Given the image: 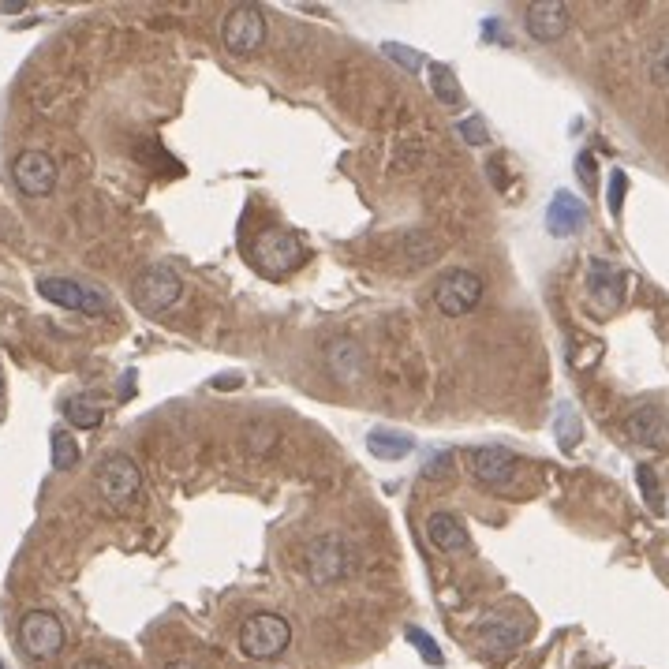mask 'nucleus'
<instances>
[{
    "mask_svg": "<svg viewBox=\"0 0 669 669\" xmlns=\"http://www.w3.org/2000/svg\"><path fill=\"white\" fill-rule=\"evenodd\" d=\"M161 669H199L195 662H187V658H172V662H165Z\"/></svg>",
    "mask_w": 669,
    "mask_h": 669,
    "instance_id": "32",
    "label": "nucleus"
},
{
    "mask_svg": "<svg viewBox=\"0 0 669 669\" xmlns=\"http://www.w3.org/2000/svg\"><path fill=\"white\" fill-rule=\"evenodd\" d=\"M303 569H307V580L314 587H333L348 580L352 569H356V550L352 542L344 539L341 531H322L307 542L303 550Z\"/></svg>",
    "mask_w": 669,
    "mask_h": 669,
    "instance_id": "1",
    "label": "nucleus"
},
{
    "mask_svg": "<svg viewBox=\"0 0 669 669\" xmlns=\"http://www.w3.org/2000/svg\"><path fill=\"white\" fill-rule=\"evenodd\" d=\"M38 292H42V299L57 303V307H64V311H79V314L105 311L101 292L79 285V281H68V277H42V281H38Z\"/></svg>",
    "mask_w": 669,
    "mask_h": 669,
    "instance_id": "10",
    "label": "nucleus"
},
{
    "mask_svg": "<svg viewBox=\"0 0 669 669\" xmlns=\"http://www.w3.org/2000/svg\"><path fill=\"white\" fill-rule=\"evenodd\" d=\"M449 464H453L449 456H438V460H434V464L427 468V475H445V468H449Z\"/></svg>",
    "mask_w": 669,
    "mask_h": 669,
    "instance_id": "31",
    "label": "nucleus"
},
{
    "mask_svg": "<svg viewBox=\"0 0 669 669\" xmlns=\"http://www.w3.org/2000/svg\"><path fill=\"white\" fill-rule=\"evenodd\" d=\"M19 647L30 658H53L64 651V621L53 610H30L19 621Z\"/></svg>",
    "mask_w": 669,
    "mask_h": 669,
    "instance_id": "8",
    "label": "nucleus"
},
{
    "mask_svg": "<svg viewBox=\"0 0 669 669\" xmlns=\"http://www.w3.org/2000/svg\"><path fill=\"white\" fill-rule=\"evenodd\" d=\"M408 640H412L415 647H419V655L427 658L430 666H442V662H445V658H442V651H438V643L430 640V636H423L419 628H408Z\"/></svg>",
    "mask_w": 669,
    "mask_h": 669,
    "instance_id": "25",
    "label": "nucleus"
},
{
    "mask_svg": "<svg viewBox=\"0 0 669 669\" xmlns=\"http://www.w3.org/2000/svg\"><path fill=\"white\" fill-rule=\"evenodd\" d=\"M584 221V202L569 195V191H557L554 202H550V210H546V225L554 236H572L576 228Z\"/></svg>",
    "mask_w": 669,
    "mask_h": 669,
    "instance_id": "16",
    "label": "nucleus"
},
{
    "mask_svg": "<svg viewBox=\"0 0 669 669\" xmlns=\"http://www.w3.org/2000/svg\"><path fill=\"white\" fill-rule=\"evenodd\" d=\"M72 669H109L105 662H98V658H83V662H75Z\"/></svg>",
    "mask_w": 669,
    "mask_h": 669,
    "instance_id": "33",
    "label": "nucleus"
},
{
    "mask_svg": "<svg viewBox=\"0 0 669 669\" xmlns=\"http://www.w3.org/2000/svg\"><path fill=\"white\" fill-rule=\"evenodd\" d=\"M251 258H255V266L266 277H288V273H296L303 266V243H299L296 232H288V228H262L251 243Z\"/></svg>",
    "mask_w": 669,
    "mask_h": 669,
    "instance_id": "3",
    "label": "nucleus"
},
{
    "mask_svg": "<svg viewBox=\"0 0 669 669\" xmlns=\"http://www.w3.org/2000/svg\"><path fill=\"white\" fill-rule=\"evenodd\" d=\"M326 371L337 378V382H356L359 371H363V352H359L356 341H329L326 344Z\"/></svg>",
    "mask_w": 669,
    "mask_h": 669,
    "instance_id": "15",
    "label": "nucleus"
},
{
    "mask_svg": "<svg viewBox=\"0 0 669 669\" xmlns=\"http://www.w3.org/2000/svg\"><path fill=\"white\" fill-rule=\"evenodd\" d=\"M243 438H247V449H251V453H255V456L270 453L273 442H281V434H277V427H273V423H266V419H258V423H251Z\"/></svg>",
    "mask_w": 669,
    "mask_h": 669,
    "instance_id": "22",
    "label": "nucleus"
},
{
    "mask_svg": "<svg viewBox=\"0 0 669 669\" xmlns=\"http://www.w3.org/2000/svg\"><path fill=\"white\" fill-rule=\"evenodd\" d=\"M12 180L27 199H45L57 187V161L45 150H23L12 161Z\"/></svg>",
    "mask_w": 669,
    "mask_h": 669,
    "instance_id": "9",
    "label": "nucleus"
},
{
    "mask_svg": "<svg viewBox=\"0 0 669 669\" xmlns=\"http://www.w3.org/2000/svg\"><path fill=\"white\" fill-rule=\"evenodd\" d=\"M367 445H371V453L378 456V460H400V456L412 453V438H408V434H397V430H371Z\"/></svg>",
    "mask_w": 669,
    "mask_h": 669,
    "instance_id": "19",
    "label": "nucleus"
},
{
    "mask_svg": "<svg viewBox=\"0 0 669 669\" xmlns=\"http://www.w3.org/2000/svg\"><path fill=\"white\" fill-rule=\"evenodd\" d=\"M0 389H4V385H0Z\"/></svg>",
    "mask_w": 669,
    "mask_h": 669,
    "instance_id": "36",
    "label": "nucleus"
},
{
    "mask_svg": "<svg viewBox=\"0 0 669 669\" xmlns=\"http://www.w3.org/2000/svg\"><path fill=\"white\" fill-rule=\"evenodd\" d=\"M221 42L232 57H251L266 45V15L258 4H236L221 23Z\"/></svg>",
    "mask_w": 669,
    "mask_h": 669,
    "instance_id": "5",
    "label": "nucleus"
},
{
    "mask_svg": "<svg viewBox=\"0 0 669 669\" xmlns=\"http://www.w3.org/2000/svg\"><path fill=\"white\" fill-rule=\"evenodd\" d=\"M460 135H464V139H468L471 146L490 143V135H486V128H483V120H479V116H468V120H460Z\"/></svg>",
    "mask_w": 669,
    "mask_h": 669,
    "instance_id": "27",
    "label": "nucleus"
},
{
    "mask_svg": "<svg viewBox=\"0 0 669 669\" xmlns=\"http://www.w3.org/2000/svg\"><path fill=\"white\" fill-rule=\"evenodd\" d=\"M557 434H561V445H565V449H572V445H576V438H580V423H572L569 408H565V412H561V419H557Z\"/></svg>",
    "mask_w": 669,
    "mask_h": 669,
    "instance_id": "28",
    "label": "nucleus"
},
{
    "mask_svg": "<svg viewBox=\"0 0 669 669\" xmlns=\"http://www.w3.org/2000/svg\"><path fill=\"white\" fill-rule=\"evenodd\" d=\"M288 643H292V621L281 617V613H251L240 628V651L243 658H251V662H273V658H281L288 651Z\"/></svg>",
    "mask_w": 669,
    "mask_h": 669,
    "instance_id": "2",
    "label": "nucleus"
},
{
    "mask_svg": "<svg viewBox=\"0 0 669 669\" xmlns=\"http://www.w3.org/2000/svg\"><path fill=\"white\" fill-rule=\"evenodd\" d=\"M651 79L669 86V42H662L655 53H651Z\"/></svg>",
    "mask_w": 669,
    "mask_h": 669,
    "instance_id": "26",
    "label": "nucleus"
},
{
    "mask_svg": "<svg viewBox=\"0 0 669 669\" xmlns=\"http://www.w3.org/2000/svg\"><path fill=\"white\" fill-rule=\"evenodd\" d=\"M527 640V625H520V621H513V617H494V621H486L483 628H479V643H483L486 655H509V651H516L520 643Z\"/></svg>",
    "mask_w": 669,
    "mask_h": 669,
    "instance_id": "13",
    "label": "nucleus"
},
{
    "mask_svg": "<svg viewBox=\"0 0 669 669\" xmlns=\"http://www.w3.org/2000/svg\"><path fill=\"white\" fill-rule=\"evenodd\" d=\"M572 23L569 4L561 0H539V4H527L524 12V30L535 38V42H557Z\"/></svg>",
    "mask_w": 669,
    "mask_h": 669,
    "instance_id": "12",
    "label": "nucleus"
},
{
    "mask_svg": "<svg viewBox=\"0 0 669 669\" xmlns=\"http://www.w3.org/2000/svg\"><path fill=\"white\" fill-rule=\"evenodd\" d=\"M483 277L471 270H449L434 285V303H438V311L445 314V318H464V314H471L479 303H483Z\"/></svg>",
    "mask_w": 669,
    "mask_h": 669,
    "instance_id": "7",
    "label": "nucleus"
},
{
    "mask_svg": "<svg viewBox=\"0 0 669 669\" xmlns=\"http://www.w3.org/2000/svg\"><path fill=\"white\" fill-rule=\"evenodd\" d=\"M427 86H430V94L442 101V105H449V109H456V105L464 101L453 68H445V64H430V68H427Z\"/></svg>",
    "mask_w": 669,
    "mask_h": 669,
    "instance_id": "18",
    "label": "nucleus"
},
{
    "mask_svg": "<svg viewBox=\"0 0 669 669\" xmlns=\"http://www.w3.org/2000/svg\"><path fill=\"white\" fill-rule=\"evenodd\" d=\"M625 187H628L625 172H613V191H610V210H613V214H621V199H625Z\"/></svg>",
    "mask_w": 669,
    "mask_h": 669,
    "instance_id": "30",
    "label": "nucleus"
},
{
    "mask_svg": "<svg viewBox=\"0 0 669 669\" xmlns=\"http://www.w3.org/2000/svg\"><path fill=\"white\" fill-rule=\"evenodd\" d=\"M625 430L632 442L651 445V449H666L669 445V423L658 408H636V412L625 419Z\"/></svg>",
    "mask_w": 669,
    "mask_h": 669,
    "instance_id": "14",
    "label": "nucleus"
},
{
    "mask_svg": "<svg viewBox=\"0 0 669 669\" xmlns=\"http://www.w3.org/2000/svg\"><path fill=\"white\" fill-rule=\"evenodd\" d=\"M385 53L397 60V64H404V72H419V57H415V49H408V45H385Z\"/></svg>",
    "mask_w": 669,
    "mask_h": 669,
    "instance_id": "29",
    "label": "nucleus"
},
{
    "mask_svg": "<svg viewBox=\"0 0 669 669\" xmlns=\"http://www.w3.org/2000/svg\"><path fill=\"white\" fill-rule=\"evenodd\" d=\"M404 251H408V258H412L415 266H423V262H430V258L438 255V243L430 240L427 232H408L404 236Z\"/></svg>",
    "mask_w": 669,
    "mask_h": 669,
    "instance_id": "23",
    "label": "nucleus"
},
{
    "mask_svg": "<svg viewBox=\"0 0 669 669\" xmlns=\"http://www.w3.org/2000/svg\"><path fill=\"white\" fill-rule=\"evenodd\" d=\"M427 539L445 550V554H456V550H464L468 546V531L464 524L456 520L453 513H430L427 516Z\"/></svg>",
    "mask_w": 669,
    "mask_h": 669,
    "instance_id": "17",
    "label": "nucleus"
},
{
    "mask_svg": "<svg viewBox=\"0 0 669 669\" xmlns=\"http://www.w3.org/2000/svg\"><path fill=\"white\" fill-rule=\"evenodd\" d=\"M636 483H640L643 498H647V505H651V513H662V490H658L655 468L640 464V468H636Z\"/></svg>",
    "mask_w": 669,
    "mask_h": 669,
    "instance_id": "24",
    "label": "nucleus"
},
{
    "mask_svg": "<svg viewBox=\"0 0 669 669\" xmlns=\"http://www.w3.org/2000/svg\"><path fill=\"white\" fill-rule=\"evenodd\" d=\"M23 8H27V4H0V12L4 15H19Z\"/></svg>",
    "mask_w": 669,
    "mask_h": 669,
    "instance_id": "34",
    "label": "nucleus"
},
{
    "mask_svg": "<svg viewBox=\"0 0 669 669\" xmlns=\"http://www.w3.org/2000/svg\"><path fill=\"white\" fill-rule=\"evenodd\" d=\"M49 445H53V468H57V471H72L75 460H79V445H75L72 434H68V430H53Z\"/></svg>",
    "mask_w": 669,
    "mask_h": 669,
    "instance_id": "21",
    "label": "nucleus"
},
{
    "mask_svg": "<svg viewBox=\"0 0 669 669\" xmlns=\"http://www.w3.org/2000/svg\"><path fill=\"white\" fill-rule=\"evenodd\" d=\"M94 483H98L101 501H105L113 513H124V509H131V501L139 498L143 471H139V464H135L128 453H113L98 464Z\"/></svg>",
    "mask_w": 669,
    "mask_h": 669,
    "instance_id": "4",
    "label": "nucleus"
},
{
    "mask_svg": "<svg viewBox=\"0 0 669 669\" xmlns=\"http://www.w3.org/2000/svg\"><path fill=\"white\" fill-rule=\"evenodd\" d=\"M0 669H4V662H0Z\"/></svg>",
    "mask_w": 669,
    "mask_h": 669,
    "instance_id": "35",
    "label": "nucleus"
},
{
    "mask_svg": "<svg viewBox=\"0 0 669 669\" xmlns=\"http://www.w3.org/2000/svg\"><path fill=\"white\" fill-rule=\"evenodd\" d=\"M471 460V471H475V479L483 486H509L513 483V475L520 471V460H516L513 449H505V445H479V449H471L468 453Z\"/></svg>",
    "mask_w": 669,
    "mask_h": 669,
    "instance_id": "11",
    "label": "nucleus"
},
{
    "mask_svg": "<svg viewBox=\"0 0 669 669\" xmlns=\"http://www.w3.org/2000/svg\"><path fill=\"white\" fill-rule=\"evenodd\" d=\"M131 292H135V299H139L143 311L157 314V311H169V307L180 303V296H184V281H180V273L172 270V266H165V262H150L146 270H139Z\"/></svg>",
    "mask_w": 669,
    "mask_h": 669,
    "instance_id": "6",
    "label": "nucleus"
},
{
    "mask_svg": "<svg viewBox=\"0 0 669 669\" xmlns=\"http://www.w3.org/2000/svg\"><path fill=\"white\" fill-rule=\"evenodd\" d=\"M64 415H68V423L79 430H94V427H101V419H105L101 404L90 397H72L68 400V408H64Z\"/></svg>",
    "mask_w": 669,
    "mask_h": 669,
    "instance_id": "20",
    "label": "nucleus"
}]
</instances>
